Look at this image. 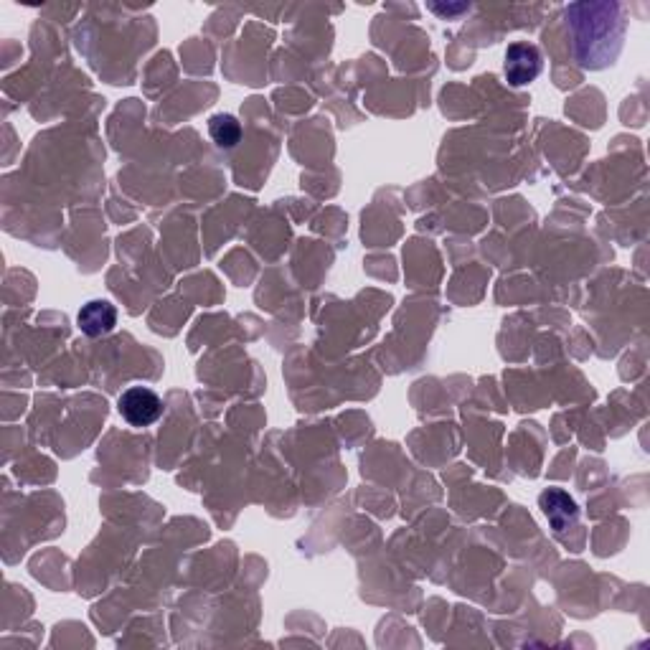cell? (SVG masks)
<instances>
[{
  "label": "cell",
  "mask_w": 650,
  "mask_h": 650,
  "mask_svg": "<svg viewBox=\"0 0 650 650\" xmlns=\"http://www.w3.org/2000/svg\"><path fill=\"white\" fill-rule=\"evenodd\" d=\"M569 16L574 18V31H577L579 61L582 67L592 69V54H595V39L600 46L602 64H610L615 59V51H620L623 41V16L620 6L615 3H579L569 8Z\"/></svg>",
  "instance_id": "1"
},
{
  "label": "cell",
  "mask_w": 650,
  "mask_h": 650,
  "mask_svg": "<svg viewBox=\"0 0 650 650\" xmlns=\"http://www.w3.org/2000/svg\"><path fill=\"white\" fill-rule=\"evenodd\" d=\"M117 409L130 427H150L163 414V402L148 386H130L127 392H122Z\"/></svg>",
  "instance_id": "2"
},
{
  "label": "cell",
  "mask_w": 650,
  "mask_h": 650,
  "mask_svg": "<svg viewBox=\"0 0 650 650\" xmlns=\"http://www.w3.org/2000/svg\"><path fill=\"white\" fill-rule=\"evenodd\" d=\"M544 69V59H541L539 46L529 44V41H516L508 46L506 59H503V72L511 87H526L534 82Z\"/></svg>",
  "instance_id": "3"
},
{
  "label": "cell",
  "mask_w": 650,
  "mask_h": 650,
  "mask_svg": "<svg viewBox=\"0 0 650 650\" xmlns=\"http://www.w3.org/2000/svg\"><path fill=\"white\" fill-rule=\"evenodd\" d=\"M539 506L541 511H544V516L549 518L551 529L559 531V534H562L564 529H569V526L577 524V501H574L567 491H562V488H549V491L541 493Z\"/></svg>",
  "instance_id": "4"
},
{
  "label": "cell",
  "mask_w": 650,
  "mask_h": 650,
  "mask_svg": "<svg viewBox=\"0 0 650 650\" xmlns=\"http://www.w3.org/2000/svg\"><path fill=\"white\" fill-rule=\"evenodd\" d=\"M77 325L79 331L89 338L107 336L117 325L115 305L107 303V300H89V303L82 305V310H79Z\"/></svg>",
  "instance_id": "5"
},
{
  "label": "cell",
  "mask_w": 650,
  "mask_h": 650,
  "mask_svg": "<svg viewBox=\"0 0 650 650\" xmlns=\"http://www.w3.org/2000/svg\"><path fill=\"white\" fill-rule=\"evenodd\" d=\"M209 135L216 148L229 150L242 140V125H239V120L234 115H224L221 112V115H214L209 120Z\"/></svg>",
  "instance_id": "6"
},
{
  "label": "cell",
  "mask_w": 650,
  "mask_h": 650,
  "mask_svg": "<svg viewBox=\"0 0 650 650\" xmlns=\"http://www.w3.org/2000/svg\"><path fill=\"white\" fill-rule=\"evenodd\" d=\"M435 13H458V11H468V6H455V8H437V6H430Z\"/></svg>",
  "instance_id": "7"
}]
</instances>
